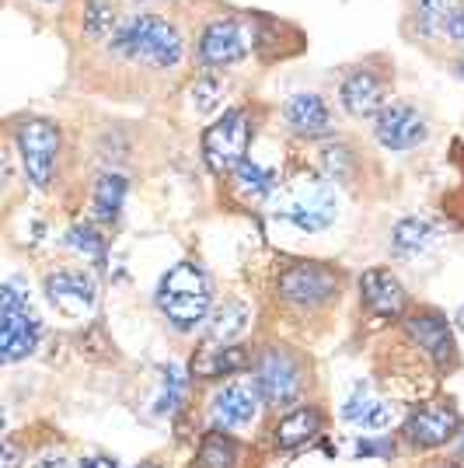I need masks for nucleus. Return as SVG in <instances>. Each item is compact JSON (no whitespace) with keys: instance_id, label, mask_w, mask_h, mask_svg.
Instances as JSON below:
<instances>
[{"instance_id":"obj_1","label":"nucleus","mask_w":464,"mask_h":468,"mask_svg":"<svg viewBox=\"0 0 464 468\" xmlns=\"http://www.w3.org/2000/svg\"><path fill=\"white\" fill-rule=\"evenodd\" d=\"M109 49L119 59L133 67H147V70H174L185 59V39L178 25L151 11H136L122 21L116 36L109 39Z\"/></svg>"},{"instance_id":"obj_2","label":"nucleus","mask_w":464,"mask_h":468,"mask_svg":"<svg viewBox=\"0 0 464 468\" xmlns=\"http://www.w3.org/2000/svg\"><path fill=\"white\" fill-rule=\"evenodd\" d=\"M269 217L293 234H322L339 220V193L325 176H293L272 193Z\"/></svg>"},{"instance_id":"obj_3","label":"nucleus","mask_w":464,"mask_h":468,"mask_svg":"<svg viewBox=\"0 0 464 468\" xmlns=\"http://www.w3.org/2000/svg\"><path fill=\"white\" fill-rule=\"evenodd\" d=\"M157 312L168 318V325L178 332H195L203 322H210V304H213V283L210 273L193 262L182 259L174 262L168 273L157 283Z\"/></svg>"},{"instance_id":"obj_4","label":"nucleus","mask_w":464,"mask_h":468,"mask_svg":"<svg viewBox=\"0 0 464 468\" xmlns=\"http://www.w3.org/2000/svg\"><path fill=\"white\" fill-rule=\"evenodd\" d=\"M255 137V119L245 105L224 109L203 130V161L216 178H231L241 161H248V144Z\"/></svg>"},{"instance_id":"obj_5","label":"nucleus","mask_w":464,"mask_h":468,"mask_svg":"<svg viewBox=\"0 0 464 468\" xmlns=\"http://www.w3.org/2000/svg\"><path fill=\"white\" fill-rule=\"evenodd\" d=\"M255 42L258 39H255L252 21L220 15V18H210L199 28V36H195V63L203 67V74L227 70L234 63L252 57Z\"/></svg>"},{"instance_id":"obj_6","label":"nucleus","mask_w":464,"mask_h":468,"mask_svg":"<svg viewBox=\"0 0 464 468\" xmlns=\"http://www.w3.org/2000/svg\"><path fill=\"white\" fill-rule=\"evenodd\" d=\"M15 147H18L21 168L28 186L36 189H49L57 178L59 147H63V133L53 119L46 116H25L15 126Z\"/></svg>"},{"instance_id":"obj_7","label":"nucleus","mask_w":464,"mask_h":468,"mask_svg":"<svg viewBox=\"0 0 464 468\" xmlns=\"http://www.w3.org/2000/svg\"><path fill=\"white\" fill-rule=\"evenodd\" d=\"M39 335L42 325L28 304V293L18 287V280H7L0 287V356H4V364H18L28 353H36Z\"/></svg>"},{"instance_id":"obj_8","label":"nucleus","mask_w":464,"mask_h":468,"mask_svg":"<svg viewBox=\"0 0 464 468\" xmlns=\"http://www.w3.org/2000/svg\"><path fill=\"white\" fill-rule=\"evenodd\" d=\"M276 293H279V301H287L293 308H322L332 297H339V273L325 262L301 259L279 273Z\"/></svg>"},{"instance_id":"obj_9","label":"nucleus","mask_w":464,"mask_h":468,"mask_svg":"<svg viewBox=\"0 0 464 468\" xmlns=\"http://www.w3.org/2000/svg\"><path fill=\"white\" fill-rule=\"evenodd\" d=\"M252 385L258 388V399L269 402V406H293L297 395H301V385H304V374H301V364L297 356L279 346L262 353V360L255 364V378Z\"/></svg>"},{"instance_id":"obj_10","label":"nucleus","mask_w":464,"mask_h":468,"mask_svg":"<svg viewBox=\"0 0 464 468\" xmlns=\"http://www.w3.org/2000/svg\"><path fill=\"white\" fill-rule=\"evenodd\" d=\"M339 105L353 119H377L387 105V78L370 63H356L339 84Z\"/></svg>"},{"instance_id":"obj_11","label":"nucleus","mask_w":464,"mask_h":468,"mask_svg":"<svg viewBox=\"0 0 464 468\" xmlns=\"http://www.w3.org/2000/svg\"><path fill=\"white\" fill-rule=\"evenodd\" d=\"M374 140L395 154H406L412 147H419L426 140L423 112L408 101H387L385 112L374 119Z\"/></svg>"},{"instance_id":"obj_12","label":"nucleus","mask_w":464,"mask_h":468,"mask_svg":"<svg viewBox=\"0 0 464 468\" xmlns=\"http://www.w3.org/2000/svg\"><path fill=\"white\" fill-rule=\"evenodd\" d=\"M46 297H49V304L57 308L59 314H67V318H88V314L95 312L98 304V283L91 273H84V270H57V273L46 276Z\"/></svg>"},{"instance_id":"obj_13","label":"nucleus","mask_w":464,"mask_h":468,"mask_svg":"<svg viewBox=\"0 0 464 468\" xmlns=\"http://www.w3.org/2000/svg\"><path fill=\"white\" fill-rule=\"evenodd\" d=\"M402 433L412 448H440L461 433V416L447 402H429V406L408 412Z\"/></svg>"},{"instance_id":"obj_14","label":"nucleus","mask_w":464,"mask_h":468,"mask_svg":"<svg viewBox=\"0 0 464 468\" xmlns=\"http://www.w3.org/2000/svg\"><path fill=\"white\" fill-rule=\"evenodd\" d=\"M406 332H408V339H412L437 367H450V364H454V356H458L454 332H450V322H447L440 312H433V308L412 312L406 318Z\"/></svg>"},{"instance_id":"obj_15","label":"nucleus","mask_w":464,"mask_h":468,"mask_svg":"<svg viewBox=\"0 0 464 468\" xmlns=\"http://www.w3.org/2000/svg\"><path fill=\"white\" fill-rule=\"evenodd\" d=\"M283 122L290 133L304 140L325 137V133H332V109L318 91H293L283 101Z\"/></svg>"},{"instance_id":"obj_16","label":"nucleus","mask_w":464,"mask_h":468,"mask_svg":"<svg viewBox=\"0 0 464 468\" xmlns=\"http://www.w3.org/2000/svg\"><path fill=\"white\" fill-rule=\"evenodd\" d=\"M360 301L374 318H398L406 308V291H402V280L391 273V270H367L360 276Z\"/></svg>"},{"instance_id":"obj_17","label":"nucleus","mask_w":464,"mask_h":468,"mask_svg":"<svg viewBox=\"0 0 464 468\" xmlns=\"http://www.w3.org/2000/svg\"><path fill=\"white\" fill-rule=\"evenodd\" d=\"M258 416V388L245 381H231L213 395V420L227 430H241Z\"/></svg>"},{"instance_id":"obj_18","label":"nucleus","mask_w":464,"mask_h":468,"mask_svg":"<svg viewBox=\"0 0 464 468\" xmlns=\"http://www.w3.org/2000/svg\"><path fill=\"white\" fill-rule=\"evenodd\" d=\"M248 367V350L237 346V343H213L206 339L199 353L189 364V374L193 378H227V374H237Z\"/></svg>"},{"instance_id":"obj_19","label":"nucleus","mask_w":464,"mask_h":468,"mask_svg":"<svg viewBox=\"0 0 464 468\" xmlns=\"http://www.w3.org/2000/svg\"><path fill=\"white\" fill-rule=\"evenodd\" d=\"M343 420L356 423L364 430H385L395 420V406L385 402L381 395H374L367 381H360L356 388L349 391V399L343 402Z\"/></svg>"},{"instance_id":"obj_20","label":"nucleus","mask_w":464,"mask_h":468,"mask_svg":"<svg viewBox=\"0 0 464 468\" xmlns=\"http://www.w3.org/2000/svg\"><path fill=\"white\" fill-rule=\"evenodd\" d=\"M322 433V412L311 410V406H301V410L287 412L279 423H276V448L279 451H297L311 444L314 437Z\"/></svg>"},{"instance_id":"obj_21","label":"nucleus","mask_w":464,"mask_h":468,"mask_svg":"<svg viewBox=\"0 0 464 468\" xmlns=\"http://www.w3.org/2000/svg\"><path fill=\"white\" fill-rule=\"evenodd\" d=\"M231 186L234 193H237V199H245V203H266L279 189V176L272 168H266V165H258V161H241L234 168Z\"/></svg>"},{"instance_id":"obj_22","label":"nucleus","mask_w":464,"mask_h":468,"mask_svg":"<svg viewBox=\"0 0 464 468\" xmlns=\"http://www.w3.org/2000/svg\"><path fill=\"white\" fill-rule=\"evenodd\" d=\"M126 176L119 172H101L91 186V217L98 224H116L122 214V203H126Z\"/></svg>"},{"instance_id":"obj_23","label":"nucleus","mask_w":464,"mask_h":468,"mask_svg":"<svg viewBox=\"0 0 464 468\" xmlns=\"http://www.w3.org/2000/svg\"><path fill=\"white\" fill-rule=\"evenodd\" d=\"M248 329H252V308L245 301H224L216 312H210L206 322V335L213 343H234Z\"/></svg>"},{"instance_id":"obj_24","label":"nucleus","mask_w":464,"mask_h":468,"mask_svg":"<svg viewBox=\"0 0 464 468\" xmlns=\"http://www.w3.org/2000/svg\"><path fill=\"white\" fill-rule=\"evenodd\" d=\"M433 241H437V228H433L426 217H406V220H398L395 231H391V245H395L398 255H419V252H426Z\"/></svg>"},{"instance_id":"obj_25","label":"nucleus","mask_w":464,"mask_h":468,"mask_svg":"<svg viewBox=\"0 0 464 468\" xmlns=\"http://www.w3.org/2000/svg\"><path fill=\"white\" fill-rule=\"evenodd\" d=\"M122 25L119 21V11L112 0H84V18H80V28L91 42H105L116 36V28Z\"/></svg>"},{"instance_id":"obj_26","label":"nucleus","mask_w":464,"mask_h":468,"mask_svg":"<svg viewBox=\"0 0 464 468\" xmlns=\"http://www.w3.org/2000/svg\"><path fill=\"white\" fill-rule=\"evenodd\" d=\"M237 458H241V448L234 444L231 437H224V433H206L203 444H199V454H195L193 468H237Z\"/></svg>"},{"instance_id":"obj_27","label":"nucleus","mask_w":464,"mask_h":468,"mask_svg":"<svg viewBox=\"0 0 464 468\" xmlns=\"http://www.w3.org/2000/svg\"><path fill=\"white\" fill-rule=\"evenodd\" d=\"M185 388H189V374L182 371L178 364H168L164 371V381H161V395H157V416H172V412L182 410L185 402Z\"/></svg>"},{"instance_id":"obj_28","label":"nucleus","mask_w":464,"mask_h":468,"mask_svg":"<svg viewBox=\"0 0 464 468\" xmlns=\"http://www.w3.org/2000/svg\"><path fill=\"white\" fill-rule=\"evenodd\" d=\"M67 245L84 259H91L95 266H105V234L98 231L95 224H74L67 231Z\"/></svg>"},{"instance_id":"obj_29","label":"nucleus","mask_w":464,"mask_h":468,"mask_svg":"<svg viewBox=\"0 0 464 468\" xmlns=\"http://www.w3.org/2000/svg\"><path fill=\"white\" fill-rule=\"evenodd\" d=\"M189 95H193V109L199 116H210L213 109H220V101H224V84L213 78V74H199L193 80V88H189Z\"/></svg>"},{"instance_id":"obj_30","label":"nucleus","mask_w":464,"mask_h":468,"mask_svg":"<svg viewBox=\"0 0 464 468\" xmlns=\"http://www.w3.org/2000/svg\"><path fill=\"white\" fill-rule=\"evenodd\" d=\"M458 7V0H416V11H419V21H423L429 32H440L444 18Z\"/></svg>"},{"instance_id":"obj_31","label":"nucleus","mask_w":464,"mask_h":468,"mask_svg":"<svg viewBox=\"0 0 464 468\" xmlns=\"http://www.w3.org/2000/svg\"><path fill=\"white\" fill-rule=\"evenodd\" d=\"M322 168H325V178L346 182L349 168H353V157H349L346 147H325V151H322Z\"/></svg>"},{"instance_id":"obj_32","label":"nucleus","mask_w":464,"mask_h":468,"mask_svg":"<svg viewBox=\"0 0 464 468\" xmlns=\"http://www.w3.org/2000/svg\"><path fill=\"white\" fill-rule=\"evenodd\" d=\"M440 32H444L450 42H458V46H464V7L458 4L450 15L444 18V25H440Z\"/></svg>"},{"instance_id":"obj_33","label":"nucleus","mask_w":464,"mask_h":468,"mask_svg":"<svg viewBox=\"0 0 464 468\" xmlns=\"http://www.w3.org/2000/svg\"><path fill=\"white\" fill-rule=\"evenodd\" d=\"M391 444L387 441H356V454L364 458V454H391Z\"/></svg>"},{"instance_id":"obj_34","label":"nucleus","mask_w":464,"mask_h":468,"mask_svg":"<svg viewBox=\"0 0 464 468\" xmlns=\"http://www.w3.org/2000/svg\"><path fill=\"white\" fill-rule=\"evenodd\" d=\"M0 465H4V468H18L21 465V454H18V448H15L11 441L0 448Z\"/></svg>"},{"instance_id":"obj_35","label":"nucleus","mask_w":464,"mask_h":468,"mask_svg":"<svg viewBox=\"0 0 464 468\" xmlns=\"http://www.w3.org/2000/svg\"><path fill=\"white\" fill-rule=\"evenodd\" d=\"M80 468H119L112 458H101V454H88L84 462H80Z\"/></svg>"},{"instance_id":"obj_36","label":"nucleus","mask_w":464,"mask_h":468,"mask_svg":"<svg viewBox=\"0 0 464 468\" xmlns=\"http://www.w3.org/2000/svg\"><path fill=\"white\" fill-rule=\"evenodd\" d=\"M458 325H461V332H464V304H461V312H458Z\"/></svg>"},{"instance_id":"obj_37","label":"nucleus","mask_w":464,"mask_h":468,"mask_svg":"<svg viewBox=\"0 0 464 468\" xmlns=\"http://www.w3.org/2000/svg\"><path fill=\"white\" fill-rule=\"evenodd\" d=\"M136 468H161L157 462H143V465H136Z\"/></svg>"},{"instance_id":"obj_38","label":"nucleus","mask_w":464,"mask_h":468,"mask_svg":"<svg viewBox=\"0 0 464 468\" xmlns=\"http://www.w3.org/2000/svg\"><path fill=\"white\" fill-rule=\"evenodd\" d=\"M458 74H461V78H464V59H461V63H458Z\"/></svg>"},{"instance_id":"obj_39","label":"nucleus","mask_w":464,"mask_h":468,"mask_svg":"<svg viewBox=\"0 0 464 468\" xmlns=\"http://www.w3.org/2000/svg\"><path fill=\"white\" fill-rule=\"evenodd\" d=\"M130 4H151V0H130Z\"/></svg>"},{"instance_id":"obj_40","label":"nucleus","mask_w":464,"mask_h":468,"mask_svg":"<svg viewBox=\"0 0 464 468\" xmlns=\"http://www.w3.org/2000/svg\"><path fill=\"white\" fill-rule=\"evenodd\" d=\"M39 4H59V0H39Z\"/></svg>"},{"instance_id":"obj_41","label":"nucleus","mask_w":464,"mask_h":468,"mask_svg":"<svg viewBox=\"0 0 464 468\" xmlns=\"http://www.w3.org/2000/svg\"><path fill=\"white\" fill-rule=\"evenodd\" d=\"M447 468H461V465H447Z\"/></svg>"}]
</instances>
